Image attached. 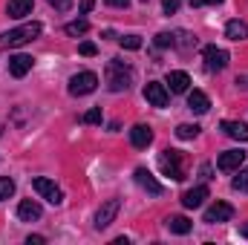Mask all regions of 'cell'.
Returning <instances> with one entry per match:
<instances>
[{
    "label": "cell",
    "mask_w": 248,
    "mask_h": 245,
    "mask_svg": "<svg viewBox=\"0 0 248 245\" xmlns=\"http://www.w3.org/2000/svg\"><path fill=\"white\" fill-rule=\"evenodd\" d=\"M84 124H101V110H90L84 116Z\"/></svg>",
    "instance_id": "4dcf8cb0"
},
{
    "label": "cell",
    "mask_w": 248,
    "mask_h": 245,
    "mask_svg": "<svg viewBox=\"0 0 248 245\" xmlns=\"http://www.w3.org/2000/svg\"><path fill=\"white\" fill-rule=\"evenodd\" d=\"M187 107H190L193 113H199V116H202V113H208V110H211V101H208V95H205L202 90H193V92L187 95Z\"/></svg>",
    "instance_id": "9a60e30c"
},
{
    "label": "cell",
    "mask_w": 248,
    "mask_h": 245,
    "mask_svg": "<svg viewBox=\"0 0 248 245\" xmlns=\"http://www.w3.org/2000/svg\"><path fill=\"white\" fill-rule=\"evenodd\" d=\"M98 87V75L95 72H78L69 78V92L72 95H90Z\"/></svg>",
    "instance_id": "277c9868"
},
{
    "label": "cell",
    "mask_w": 248,
    "mask_h": 245,
    "mask_svg": "<svg viewBox=\"0 0 248 245\" xmlns=\"http://www.w3.org/2000/svg\"><path fill=\"white\" fill-rule=\"evenodd\" d=\"M133 176H136V182H139V187H144V190H147L150 196H162V184H159L156 179H153V176H150V170L139 168V170H136Z\"/></svg>",
    "instance_id": "7c38bea8"
},
{
    "label": "cell",
    "mask_w": 248,
    "mask_h": 245,
    "mask_svg": "<svg viewBox=\"0 0 248 245\" xmlns=\"http://www.w3.org/2000/svg\"><path fill=\"white\" fill-rule=\"evenodd\" d=\"M15 193V182L9 176H0V199H9Z\"/></svg>",
    "instance_id": "484cf974"
},
{
    "label": "cell",
    "mask_w": 248,
    "mask_h": 245,
    "mask_svg": "<svg viewBox=\"0 0 248 245\" xmlns=\"http://www.w3.org/2000/svg\"><path fill=\"white\" fill-rule=\"evenodd\" d=\"M243 162H246V153H243V150H225V153L219 156L217 168H219V170H225V173H231V170H240V168H243Z\"/></svg>",
    "instance_id": "30bf717a"
},
{
    "label": "cell",
    "mask_w": 248,
    "mask_h": 245,
    "mask_svg": "<svg viewBox=\"0 0 248 245\" xmlns=\"http://www.w3.org/2000/svg\"><path fill=\"white\" fill-rule=\"evenodd\" d=\"M234 216V208L228 205V202H217V205H211L208 211H205V222L208 225H217V222H228Z\"/></svg>",
    "instance_id": "52a82bcc"
},
{
    "label": "cell",
    "mask_w": 248,
    "mask_h": 245,
    "mask_svg": "<svg viewBox=\"0 0 248 245\" xmlns=\"http://www.w3.org/2000/svg\"><path fill=\"white\" fill-rule=\"evenodd\" d=\"M32 187L46 199V202H52V205H61L63 202V193H61V187L55 182H49V179H44V176H38V179H32Z\"/></svg>",
    "instance_id": "5b68a950"
},
{
    "label": "cell",
    "mask_w": 248,
    "mask_h": 245,
    "mask_svg": "<svg viewBox=\"0 0 248 245\" xmlns=\"http://www.w3.org/2000/svg\"><path fill=\"white\" fill-rule=\"evenodd\" d=\"M144 3H147V0H144Z\"/></svg>",
    "instance_id": "60d3db41"
},
{
    "label": "cell",
    "mask_w": 248,
    "mask_h": 245,
    "mask_svg": "<svg viewBox=\"0 0 248 245\" xmlns=\"http://www.w3.org/2000/svg\"><path fill=\"white\" fill-rule=\"evenodd\" d=\"M93 6H95V0H81V15H87V12H93Z\"/></svg>",
    "instance_id": "d6a6232c"
},
{
    "label": "cell",
    "mask_w": 248,
    "mask_h": 245,
    "mask_svg": "<svg viewBox=\"0 0 248 245\" xmlns=\"http://www.w3.org/2000/svg\"><path fill=\"white\" fill-rule=\"evenodd\" d=\"M26 243H29V245H44V237H38V234H35V237H29Z\"/></svg>",
    "instance_id": "74e56055"
},
{
    "label": "cell",
    "mask_w": 248,
    "mask_h": 245,
    "mask_svg": "<svg viewBox=\"0 0 248 245\" xmlns=\"http://www.w3.org/2000/svg\"><path fill=\"white\" fill-rule=\"evenodd\" d=\"M78 52H81V55H84V58H93V55H95V52H98V46H95V44H90V41H84V44H81V46H78Z\"/></svg>",
    "instance_id": "83f0119b"
},
{
    "label": "cell",
    "mask_w": 248,
    "mask_h": 245,
    "mask_svg": "<svg viewBox=\"0 0 248 245\" xmlns=\"http://www.w3.org/2000/svg\"><path fill=\"white\" fill-rule=\"evenodd\" d=\"M179 3H182V0H162V9H165V15H176Z\"/></svg>",
    "instance_id": "f546056e"
},
{
    "label": "cell",
    "mask_w": 248,
    "mask_h": 245,
    "mask_svg": "<svg viewBox=\"0 0 248 245\" xmlns=\"http://www.w3.org/2000/svg\"><path fill=\"white\" fill-rule=\"evenodd\" d=\"M17 216H20L23 222H35V219H41V205L32 202V199H23V202L17 205Z\"/></svg>",
    "instance_id": "4fadbf2b"
},
{
    "label": "cell",
    "mask_w": 248,
    "mask_h": 245,
    "mask_svg": "<svg viewBox=\"0 0 248 245\" xmlns=\"http://www.w3.org/2000/svg\"><path fill=\"white\" fill-rule=\"evenodd\" d=\"M165 225H168L170 234H190V228H193V222L187 216H168Z\"/></svg>",
    "instance_id": "d6986e66"
},
{
    "label": "cell",
    "mask_w": 248,
    "mask_h": 245,
    "mask_svg": "<svg viewBox=\"0 0 248 245\" xmlns=\"http://www.w3.org/2000/svg\"><path fill=\"white\" fill-rule=\"evenodd\" d=\"M225 136L237 138V141H248V124L246 122H222Z\"/></svg>",
    "instance_id": "ac0fdd59"
},
{
    "label": "cell",
    "mask_w": 248,
    "mask_h": 245,
    "mask_svg": "<svg viewBox=\"0 0 248 245\" xmlns=\"http://www.w3.org/2000/svg\"><path fill=\"white\" fill-rule=\"evenodd\" d=\"M119 44H122V49H130V52L133 49H141V38L139 35H124Z\"/></svg>",
    "instance_id": "d4e9b609"
},
{
    "label": "cell",
    "mask_w": 248,
    "mask_h": 245,
    "mask_svg": "<svg viewBox=\"0 0 248 245\" xmlns=\"http://www.w3.org/2000/svg\"><path fill=\"white\" fill-rule=\"evenodd\" d=\"M237 87H243V90H248V75H237Z\"/></svg>",
    "instance_id": "8d00e7d4"
},
{
    "label": "cell",
    "mask_w": 248,
    "mask_h": 245,
    "mask_svg": "<svg viewBox=\"0 0 248 245\" xmlns=\"http://www.w3.org/2000/svg\"><path fill=\"white\" fill-rule=\"evenodd\" d=\"M234 190H240V193H248V168L240 170V176L234 179Z\"/></svg>",
    "instance_id": "4316f807"
},
{
    "label": "cell",
    "mask_w": 248,
    "mask_h": 245,
    "mask_svg": "<svg viewBox=\"0 0 248 245\" xmlns=\"http://www.w3.org/2000/svg\"><path fill=\"white\" fill-rule=\"evenodd\" d=\"M119 208H122V202H119V199H107V202L98 208V214H95V228L101 231V228L113 225V219L119 216Z\"/></svg>",
    "instance_id": "8992f818"
},
{
    "label": "cell",
    "mask_w": 248,
    "mask_h": 245,
    "mask_svg": "<svg viewBox=\"0 0 248 245\" xmlns=\"http://www.w3.org/2000/svg\"><path fill=\"white\" fill-rule=\"evenodd\" d=\"M196 44V38H190L185 32H176V46H193Z\"/></svg>",
    "instance_id": "f1b7e54d"
},
{
    "label": "cell",
    "mask_w": 248,
    "mask_h": 245,
    "mask_svg": "<svg viewBox=\"0 0 248 245\" xmlns=\"http://www.w3.org/2000/svg\"><path fill=\"white\" fill-rule=\"evenodd\" d=\"M176 136H179V138H196V136H199V127H196V124H179V127H176Z\"/></svg>",
    "instance_id": "cb8c5ba5"
},
{
    "label": "cell",
    "mask_w": 248,
    "mask_h": 245,
    "mask_svg": "<svg viewBox=\"0 0 248 245\" xmlns=\"http://www.w3.org/2000/svg\"><path fill=\"white\" fill-rule=\"evenodd\" d=\"M32 9H35V0H9V6H6L9 17H26V15H32Z\"/></svg>",
    "instance_id": "2e32d148"
},
{
    "label": "cell",
    "mask_w": 248,
    "mask_h": 245,
    "mask_svg": "<svg viewBox=\"0 0 248 245\" xmlns=\"http://www.w3.org/2000/svg\"><path fill=\"white\" fill-rule=\"evenodd\" d=\"M240 234H243V237H248V222L243 225V228H240Z\"/></svg>",
    "instance_id": "f35d334b"
},
{
    "label": "cell",
    "mask_w": 248,
    "mask_h": 245,
    "mask_svg": "<svg viewBox=\"0 0 248 245\" xmlns=\"http://www.w3.org/2000/svg\"><path fill=\"white\" fill-rule=\"evenodd\" d=\"M156 46H159V49L176 46V35H173V32H159V35H156Z\"/></svg>",
    "instance_id": "603a6c76"
},
{
    "label": "cell",
    "mask_w": 248,
    "mask_h": 245,
    "mask_svg": "<svg viewBox=\"0 0 248 245\" xmlns=\"http://www.w3.org/2000/svg\"><path fill=\"white\" fill-rule=\"evenodd\" d=\"M187 84H190L187 72H170V75H168V87H170V92H185Z\"/></svg>",
    "instance_id": "ffe728a7"
},
{
    "label": "cell",
    "mask_w": 248,
    "mask_h": 245,
    "mask_svg": "<svg viewBox=\"0 0 248 245\" xmlns=\"http://www.w3.org/2000/svg\"><path fill=\"white\" fill-rule=\"evenodd\" d=\"M199 179H205V182L211 179V165H202V168H199Z\"/></svg>",
    "instance_id": "e575fe53"
},
{
    "label": "cell",
    "mask_w": 248,
    "mask_h": 245,
    "mask_svg": "<svg viewBox=\"0 0 248 245\" xmlns=\"http://www.w3.org/2000/svg\"><path fill=\"white\" fill-rule=\"evenodd\" d=\"M214 3H222V0H190L193 9H199V6H214Z\"/></svg>",
    "instance_id": "836d02e7"
},
{
    "label": "cell",
    "mask_w": 248,
    "mask_h": 245,
    "mask_svg": "<svg viewBox=\"0 0 248 245\" xmlns=\"http://www.w3.org/2000/svg\"><path fill=\"white\" fill-rule=\"evenodd\" d=\"M225 35L231 38V41H246L248 38V26L243 20H231L228 26H225Z\"/></svg>",
    "instance_id": "44dd1931"
},
{
    "label": "cell",
    "mask_w": 248,
    "mask_h": 245,
    "mask_svg": "<svg viewBox=\"0 0 248 245\" xmlns=\"http://www.w3.org/2000/svg\"><path fill=\"white\" fill-rule=\"evenodd\" d=\"M29 69H32V58H29V55H12V58H9V72H12L15 78H23Z\"/></svg>",
    "instance_id": "5bb4252c"
},
{
    "label": "cell",
    "mask_w": 248,
    "mask_h": 245,
    "mask_svg": "<svg viewBox=\"0 0 248 245\" xmlns=\"http://www.w3.org/2000/svg\"><path fill=\"white\" fill-rule=\"evenodd\" d=\"M130 141H133V147H139V150H144L150 141H153V130L147 127V124H136L133 130H130Z\"/></svg>",
    "instance_id": "8fae6325"
},
{
    "label": "cell",
    "mask_w": 248,
    "mask_h": 245,
    "mask_svg": "<svg viewBox=\"0 0 248 245\" xmlns=\"http://www.w3.org/2000/svg\"><path fill=\"white\" fill-rule=\"evenodd\" d=\"M205 66L211 72H222L228 66V52L225 49H217V46H205Z\"/></svg>",
    "instance_id": "ba28073f"
},
{
    "label": "cell",
    "mask_w": 248,
    "mask_h": 245,
    "mask_svg": "<svg viewBox=\"0 0 248 245\" xmlns=\"http://www.w3.org/2000/svg\"><path fill=\"white\" fill-rule=\"evenodd\" d=\"M46 3H49V6H55L58 12H66V9H69V0H46Z\"/></svg>",
    "instance_id": "1f68e13d"
},
{
    "label": "cell",
    "mask_w": 248,
    "mask_h": 245,
    "mask_svg": "<svg viewBox=\"0 0 248 245\" xmlns=\"http://www.w3.org/2000/svg\"><path fill=\"white\" fill-rule=\"evenodd\" d=\"M159 168H162V173L170 176L173 182H182V179H185L182 153H179V150H165V153H159Z\"/></svg>",
    "instance_id": "3957f363"
},
{
    "label": "cell",
    "mask_w": 248,
    "mask_h": 245,
    "mask_svg": "<svg viewBox=\"0 0 248 245\" xmlns=\"http://www.w3.org/2000/svg\"><path fill=\"white\" fill-rule=\"evenodd\" d=\"M41 32H44V26H41L38 20L23 23V26H17V29H12V32H3V35H0V49H17V46L35 41Z\"/></svg>",
    "instance_id": "6da1fadb"
},
{
    "label": "cell",
    "mask_w": 248,
    "mask_h": 245,
    "mask_svg": "<svg viewBox=\"0 0 248 245\" xmlns=\"http://www.w3.org/2000/svg\"><path fill=\"white\" fill-rule=\"evenodd\" d=\"M205 199H208V187H205V184H199V187L187 190L185 196H182V205H185V208H199Z\"/></svg>",
    "instance_id": "e0dca14e"
},
{
    "label": "cell",
    "mask_w": 248,
    "mask_h": 245,
    "mask_svg": "<svg viewBox=\"0 0 248 245\" xmlns=\"http://www.w3.org/2000/svg\"><path fill=\"white\" fill-rule=\"evenodd\" d=\"M144 98L153 107H168V90H165V84H159V81L144 84Z\"/></svg>",
    "instance_id": "9c48e42d"
},
{
    "label": "cell",
    "mask_w": 248,
    "mask_h": 245,
    "mask_svg": "<svg viewBox=\"0 0 248 245\" xmlns=\"http://www.w3.org/2000/svg\"><path fill=\"white\" fill-rule=\"evenodd\" d=\"M110 6H116V9H127L130 6V0H107Z\"/></svg>",
    "instance_id": "d590c367"
},
{
    "label": "cell",
    "mask_w": 248,
    "mask_h": 245,
    "mask_svg": "<svg viewBox=\"0 0 248 245\" xmlns=\"http://www.w3.org/2000/svg\"><path fill=\"white\" fill-rule=\"evenodd\" d=\"M0 136H3V124H0Z\"/></svg>",
    "instance_id": "ab89813d"
},
{
    "label": "cell",
    "mask_w": 248,
    "mask_h": 245,
    "mask_svg": "<svg viewBox=\"0 0 248 245\" xmlns=\"http://www.w3.org/2000/svg\"><path fill=\"white\" fill-rule=\"evenodd\" d=\"M87 29H90V23H87L84 17H81V20H72V23H66V26H63V32H66V35H72V38L84 35Z\"/></svg>",
    "instance_id": "7402d4cb"
},
{
    "label": "cell",
    "mask_w": 248,
    "mask_h": 245,
    "mask_svg": "<svg viewBox=\"0 0 248 245\" xmlns=\"http://www.w3.org/2000/svg\"><path fill=\"white\" fill-rule=\"evenodd\" d=\"M133 84V69L127 66L124 61H110L107 63V87L113 92H122Z\"/></svg>",
    "instance_id": "7a4b0ae2"
}]
</instances>
